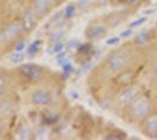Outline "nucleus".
<instances>
[{"instance_id":"obj_7","label":"nucleus","mask_w":157,"mask_h":140,"mask_svg":"<svg viewBox=\"0 0 157 140\" xmlns=\"http://www.w3.org/2000/svg\"><path fill=\"white\" fill-rule=\"evenodd\" d=\"M107 29H108V26L105 23H102L100 21H94L87 27L86 36L89 40H98L107 35Z\"/></svg>"},{"instance_id":"obj_29","label":"nucleus","mask_w":157,"mask_h":140,"mask_svg":"<svg viewBox=\"0 0 157 140\" xmlns=\"http://www.w3.org/2000/svg\"><path fill=\"white\" fill-rule=\"evenodd\" d=\"M62 1H65V0H62Z\"/></svg>"},{"instance_id":"obj_18","label":"nucleus","mask_w":157,"mask_h":140,"mask_svg":"<svg viewBox=\"0 0 157 140\" xmlns=\"http://www.w3.org/2000/svg\"><path fill=\"white\" fill-rule=\"evenodd\" d=\"M24 60H25V56L22 54H20L19 52L14 53L11 56V62H13V63H20V62H22Z\"/></svg>"},{"instance_id":"obj_21","label":"nucleus","mask_w":157,"mask_h":140,"mask_svg":"<svg viewBox=\"0 0 157 140\" xmlns=\"http://www.w3.org/2000/svg\"><path fill=\"white\" fill-rule=\"evenodd\" d=\"M117 43H120V38H117V36L110 38V39L107 40V45L108 46H114V45H117Z\"/></svg>"},{"instance_id":"obj_11","label":"nucleus","mask_w":157,"mask_h":140,"mask_svg":"<svg viewBox=\"0 0 157 140\" xmlns=\"http://www.w3.org/2000/svg\"><path fill=\"white\" fill-rule=\"evenodd\" d=\"M53 5V0H35L34 5H33V9L36 13V15L41 18L51 9Z\"/></svg>"},{"instance_id":"obj_12","label":"nucleus","mask_w":157,"mask_h":140,"mask_svg":"<svg viewBox=\"0 0 157 140\" xmlns=\"http://www.w3.org/2000/svg\"><path fill=\"white\" fill-rule=\"evenodd\" d=\"M127 12H120V13H113L111 15H109L108 18H107V26L108 27H111V28H114V27H117L120 26L123 21L125 20V18H127Z\"/></svg>"},{"instance_id":"obj_28","label":"nucleus","mask_w":157,"mask_h":140,"mask_svg":"<svg viewBox=\"0 0 157 140\" xmlns=\"http://www.w3.org/2000/svg\"><path fill=\"white\" fill-rule=\"evenodd\" d=\"M155 100H156V104H157V95H156V98H155Z\"/></svg>"},{"instance_id":"obj_16","label":"nucleus","mask_w":157,"mask_h":140,"mask_svg":"<svg viewBox=\"0 0 157 140\" xmlns=\"http://www.w3.org/2000/svg\"><path fill=\"white\" fill-rule=\"evenodd\" d=\"M75 12H76V8L74 6V4H69L65 8V16L66 18H72L75 15Z\"/></svg>"},{"instance_id":"obj_22","label":"nucleus","mask_w":157,"mask_h":140,"mask_svg":"<svg viewBox=\"0 0 157 140\" xmlns=\"http://www.w3.org/2000/svg\"><path fill=\"white\" fill-rule=\"evenodd\" d=\"M131 34H132L131 28H129V29H127V31L121 33V38H129V36H131Z\"/></svg>"},{"instance_id":"obj_9","label":"nucleus","mask_w":157,"mask_h":140,"mask_svg":"<svg viewBox=\"0 0 157 140\" xmlns=\"http://www.w3.org/2000/svg\"><path fill=\"white\" fill-rule=\"evenodd\" d=\"M53 100L52 95L46 91V90H35L31 96V102L34 105H39V106H45L51 104Z\"/></svg>"},{"instance_id":"obj_4","label":"nucleus","mask_w":157,"mask_h":140,"mask_svg":"<svg viewBox=\"0 0 157 140\" xmlns=\"http://www.w3.org/2000/svg\"><path fill=\"white\" fill-rule=\"evenodd\" d=\"M138 125L143 135L150 139H157V109L145 117Z\"/></svg>"},{"instance_id":"obj_19","label":"nucleus","mask_w":157,"mask_h":140,"mask_svg":"<svg viewBox=\"0 0 157 140\" xmlns=\"http://www.w3.org/2000/svg\"><path fill=\"white\" fill-rule=\"evenodd\" d=\"M40 45H41V41H35V42H33L32 45H31V47H29V49H28V52H29V54L36 53V52L39 50Z\"/></svg>"},{"instance_id":"obj_15","label":"nucleus","mask_w":157,"mask_h":140,"mask_svg":"<svg viewBox=\"0 0 157 140\" xmlns=\"http://www.w3.org/2000/svg\"><path fill=\"white\" fill-rule=\"evenodd\" d=\"M111 2L116 6V5H125V6H134L137 5L140 0H111Z\"/></svg>"},{"instance_id":"obj_25","label":"nucleus","mask_w":157,"mask_h":140,"mask_svg":"<svg viewBox=\"0 0 157 140\" xmlns=\"http://www.w3.org/2000/svg\"><path fill=\"white\" fill-rule=\"evenodd\" d=\"M24 47H25V45H24V42H19V43H18V46H17V48H15V49H17V52H20L21 49H24Z\"/></svg>"},{"instance_id":"obj_27","label":"nucleus","mask_w":157,"mask_h":140,"mask_svg":"<svg viewBox=\"0 0 157 140\" xmlns=\"http://www.w3.org/2000/svg\"><path fill=\"white\" fill-rule=\"evenodd\" d=\"M1 131H2V125H1V123H0V133H1Z\"/></svg>"},{"instance_id":"obj_1","label":"nucleus","mask_w":157,"mask_h":140,"mask_svg":"<svg viewBox=\"0 0 157 140\" xmlns=\"http://www.w3.org/2000/svg\"><path fill=\"white\" fill-rule=\"evenodd\" d=\"M155 110H156V100H154L148 93L143 91L123 111L129 123L140 124L145 117H148Z\"/></svg>"},{"instance_id":"obj_10","label":"nucleus","mask_w":157,"mask_h":140,"mask_svg":"<svg viewBox=\"0 0 157 140\" xmlns=\"http://www.w3.org/2000/svg\"><path fill=\"white\" fill-rule=\"evenodd\" d=\"M38 18L39 16L34 12V9H27L22 15V20H21L24 31L25 32H32L38 25Z\"/></svg>"},{"instance_id":"obj_17","label":"nucleus","mask_w":157,"mask_h":140,"mask_svg":"<svg viewBox=\"0 0 157 140\" xmlns=\"http://www.w3.org/2000/svg\"><path fill=\"white\" fill-rule=\"evenodd\" d=\"M148 21V19L147 18H140V19H137V20H135V21H132V22H130L129 23V28H136V27H140V26H142L143 23H145Z\"/></svg>"},{"instance_id":"obj_13","label":"nucleus","mask_w":157,"mask_h":140,"mask_svg":"<svg viewBox=\"0 0 157 140\" xmlns=\"http://www.w3.org/2000/svg\"><path fill=\"white\" fill-rule=\"evenodd\" d=\"M151 41V33L150 31H143L135 36L134 39V45L136 47H143L147 46L149 42Z\"/></svg>"},{"instance_id":"obj_6","label":"nucleus","mask_w":157,"mask_h":140,"mask_svg":"<svg viewBox=\"0 0 157 140\" xmlns=\"http://www.w3.org/2000/svg\"><path fill=\"white\" fill-rule=\"evenodd\" d=\"M22 31H24L22 23H20V22H12V23H10L0 33V42L7 43V42H11V41L18 39L21 35V33H22Z\"/></svg>"},{"instance_id":"obj_23","label":"nucleus","mask_w":157,"mask_h":140,"mask_svg":"<svg viewBox=\"0 0 157 140\" xmlns=\"http://www.w3.org/2000/svg\"><path fill=\"white\" fill-rule=\"evenodd\" d=\"M62 48H63V43L62 42H58L56 46L54 47V52L55 53H59L60 50H62Z\"/></svg>"},{"instance_id":"obj_3","label":"nucleus","mask_w":157,"mask_h":140,"mask_svg":"<svg viewBox=\"0 0 157 140\" xmlns=\"http://www.w3.org/2000/svg\"><path fill=\"white\" fill-rule=\"evenodd\" d=\"M144 90L137 84H131L129 87L121 88V91L117 95V104L122 110L129 106L134 100L137 98Z\"/></svg>"},{"instance_id":"obj_24","label":"nucleus","mask_w":157,"mask_h":140,"mask_svg":"<svg viewBox=\"0 0 157 140\" xmlns=\"http://www.w3.org/2000/svg\"><path fill=\"white\" fill-rule=\"evenodd\" d=\"M4 90H5V80L0 76V93L4 92Z\"/></svg>"},{"instance_id":"obj_5","label":"nucleus","mask_w":157,"mask_h":140,"mask_svg":"<svg viewBox=\"0 0 157 140\" xmlns=\"http://www.w3.org/2000/svg\"><path fill=\"white\" fill-rule=\"evenodd\" d=\"M138 76V71L137 68L132 69V68H127L124 70L120 71L116 75V78H115V82L120 88H124V87H129L131 84H135V81Z\"/></svg>"},{"instance_id":"obj_20","label":"nucleus","mask_w":157,"mask_h":140,"mask_svg":"<svg viewBox=\"0 0 157 140\" xmlns=\"http://www.w3.org/2000/svg\"><path fill=\"white\" fill-rule=\"evenodd\" d=\"M151 81H152V83H155L157 85V63L151 70Z\"/></svg>"},{"instance_id":"obj_26","label":"nucleus","mask_w":157,"mask_h":140,"mask_svg":"<svg viewBox=\"0 0 157 140\" xmlns=\"http://www.w3.org/2000/svg\"><path fill=\"white\" fill-rule=\"evenodd\" d=\"M78 1H80V2H81V4H82V5H83V4H85V2H87V1H88V0H78Z\"/></svg>"},{"instance_id":"obj_2","label":"nucleus","mask_w":157,"mask_h":140,"mask_svg":"<svg viewBox=\"0 0 157 140\" xmlns=\"http://www.w3.org/2000/svg\"><path fill=\"white\" fill-rule=\"evenodd\" d=\"M134 60V49L130 46L120 47L118 49L113 50L105 59V66L107 71L110 74H117L127 68Z\"/></svg>"},{"instance_id":"obj_14","label":"nucleus","mask_w":157,"mask_h":140,"mask_svg":"<svg viewBox=\"0 0 157 140\" xmlns=\"http://www.w3.org/2000/svg\"><path fill=\"white\" fill-rule=\"evenodd\" d=\"M127 138V134L121 131V130H113L109 133L105 135V139H117V140H122Z\"/></svg>"},{"instance_id":"obj_8","label":"nucleus","mask_w":157,"mask_h":140,"mask_svg":"<svg viewBox=\"0 0 157 140\" xmlns=\"http://www.w3.org/2000/svg\"><path fill=\"white\" fill-rule=\"evenodd\" d=\"M20 73L22 74L24 76H26L29 81H39L44 76V71L39 66L35 64H24L22 67H20Z\"/></svg>"}]
</instances>
